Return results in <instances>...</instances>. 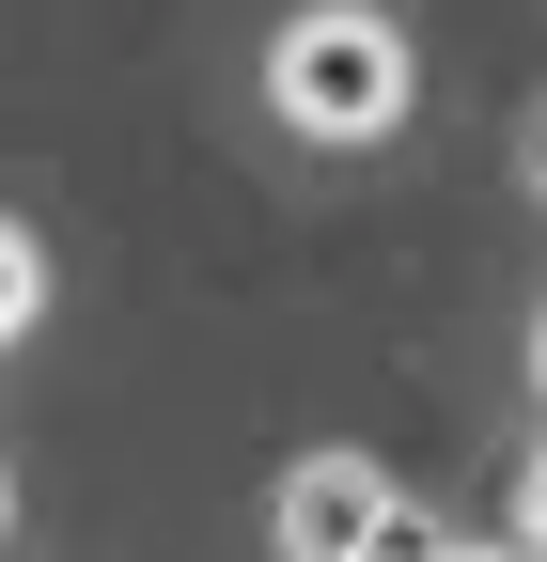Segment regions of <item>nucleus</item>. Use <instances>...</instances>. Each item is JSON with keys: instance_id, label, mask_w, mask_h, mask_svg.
Masks as SVG:
<instances>
[{"instance_id": "1", "label": "nucleus", "mask_w": 547, "mask_h": 562, "mask_svg": "<svg viewBox=\"0 0 547 562\" xmlns=\"http://www.w3.org/2000/svg\"><path fill=\"white\" fill-rule=\"evenodd\" d=\"M266 94H282L298 140H391L406 94H423V63H406L391 16H360V0H328V16H298L282 47H266Z\"/></svg>"}, {"instance_id": "2", "label": "nucleus", "mask_w": 547, "mask_h": 562, "mask_svg": "<svg viewBox=\"0 0 547 562\" xmlns=\"http://www.w3.org/2000/svg\"><path fill=\"white\" fill-rule=\"evenodd\" d=\"M391 531H406V501H391L376 453H298L282 469V562H376Z\"/></svg>"}, {"instance_id": "3", "label": "nucleus", "mask_w": 547, "mask_h": 562, "mask_svg": "<svg viewBox=\"0 0 547 562\" xmlns=\"http://www.w3.org/2000/svg\"><path fill=\"white\" fill-rule=\"evenodd\" d=\"M32 313H47V250H32V235H0V328H32Z\"/></svg>"}, {"instance_id": "4", "label": "nucleus", "mask_w": 547, "mask_h": 562, "mask_svg": "<svg viewBox=\"0 0 547 562\" xmlns=\"http://www.w3.org/2000/svg\"><path fill=\"white\" fill-rule=\"evenodd\" d=\"M516 531H532V547H547V453H532V484H516Z\"/></svg>"}, {"instance_id": "5", "label": "nucleus", "mask_w": 547, "mask_h": 562, "mask_svg": "<svg viewBox=\"0 0 547 562\" xmlns=\"http://www.w3.org/2000/svg\"><path fill=\"white\" fill-rule=\"evenodd\" d=\"M438 562H485V547H438Z\"/></svg>"}]
</instances>
